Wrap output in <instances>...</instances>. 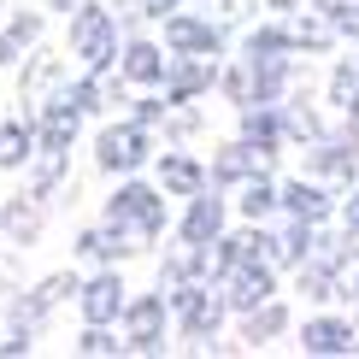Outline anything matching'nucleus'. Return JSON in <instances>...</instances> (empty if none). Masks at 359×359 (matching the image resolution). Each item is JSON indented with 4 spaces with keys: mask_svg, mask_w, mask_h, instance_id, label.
Instances as JSON below:
<instances>
[{
    "mask_svg": "<svg viewBox=\"0 0 359 359\" xmlns=\"http://www.w3.org/2000/svg\"><path fill=\"white\" fill-rule=\"evenodd\" d=\"M165 301H171V318L189 341H218V324L230 306H224V289H212V277L177 283V289H165Z\"/></svg>",
    "mask_w": 359,
    "mask_h": 359,
    "instance_id": "nucleus-1",
    "label": "nucleus"
},
{
    "mask_svg": "<svg viewBox=\"0 0 359 359\" xmlns=\"http://www.w3.org/2000/svg\"><path fill=\"white\" fill-rule=\"evenodd\" d=\"M107 218L124 224L136 242H159V236H165V189L124 177V183L112 189V201H107Z\"/></svg>",
    "mask_w": 359,
    "mask_h": 359,
    "instance_id": "nucleus-2",
    "label": "nucleus"
},
{
    "mask_svg": "<svg viewBox=\"0 0 359 359\" xmlns=\"http://www.w3.org/2000/svg\"><path fill=\"white\" fill-rule=\"evenodd\" d=\"M118 18L112 6H95V0H83L77 12H71V53L83 59V71H118Z\"/></svg>",
    "mask_w": 359,
    "mask_h": 359,
    "instance_id": "nucleus-3",
    "label": "nucleus"
},
{
    "mask_svg": "<svg viewBox=\"0 0 359 359\" xmlns=\"http://www.w3.org/2000/svg\"><path fill=\"white\" fill-rule=\"evenodd\" d=\"M306 177H318L330 189H353L359 183V124L324 130L318 142H306Z\"/></svg>",
    "mask_w": 359,
    "mask_h": 359,
    "instance_id": "nucleus-4",
    "label": "nucleus"
},
{
    "mask_svg": "<svg viewBox=\"0 0 359 359\" xmlns=\"http://www.w3.org/2000/svg\"><path fill=\"white\" fill-rule=\"evenodd\" d=\"M147 159H154V130L136 124V118H124V124H107L95 136V165L107 177H136Z\"/></svg>",
    "mask_w": 359,
    "mask_h": 359,
    "instance_id": "nucleus-5",
    "label": "nucleus"
},
{
    "mask_svg": "<svg viewBox=\"0 0 359 359\" xmlns=\"http://www.w3.org/2000/svg\"><path fill=\"white\" fill-rule=\"evenodd\" d=\"M118 324H124V341H130L136 353H159V348H165V324H171L165 289H159V294H130Z\"/></svg>",
    "mask_w": 359,
    "mask_h": 359,
    "instance_id": "nucleus-6",
    "label": "nucleus"
},
{
    "mask_svg": "<svg viewBox=\"0 0 359 359\" xmlns=\"http://www.w3.org/2000/svg\"><path fill=\"white\" fill-rule=\"evenodd\" d=\"M165 48L171 53H206V59H224L230 48V24H212V18H194V12H171L165 18Z\"/></svg>",
    "mask_w": 359,
    "mask_h": 359,
    "instance_id": "nucleus-7",
    "label": "nucleus"
},
{
    "mask_svg": "<svg viewBox=\"0 0 359 359\" xmlns=\"http://www.w3.org/2000/svg\"><path fill=\"white\" fill-rule=\"evenodd\" d=\"M218 289H224V306L248 318L253 306H265V301L277 294V265H271V259H248V265H236Z\"/></svg>",
    "mask_w": 359,
    "mask_h": 359,
    "instance_id": "nucleus-8",
    "label": "nucleus"
},
{
    "mask_svg": "<svg viewBox=\"0 0 359 359\" xmlns=\"http://www.w3.org/2000/svg\"><path fill=\"white\" fill-rule=\"evenodd\" d=\"M159 88H165V100H171V107L212 95V88H218V59H206V53H171L165 83H159Z\"/></svg>",
    "mask_w": 359,
    "mask_h": 359,
    "instance_id": "nucleus-9",
    "label": "nucleus"
},
{
    "mask_svg": "<svg viewBox=\"0 0 359 359\" xmlns=\"http://www.w3.org/2000/svg\"><path fill=\"white\" fill-rule=\"evenodd\" d=\"M224 218H230V201L218 194V183H206L201 194H189V212L177 224V236H183L189 248H212L224 236Z\"/></svg>",
    "mask_w": 359,
    "mask_h": 359,
    "instance_id": "nucleus-10",
    "label": "nucleus"
},
{
    "mask_svg": "<svg viewBox=\"0 0 359 359\" xmlns=\"http://www.w3.org/2000/svg\"><path fill=\"white\" fill-rule=\"evenodd\" d=\"M301 353H312V359H348V353H359V324L336 318V312L306 318L301 324Z\"/></svg>",
    "mask_w": 359,
    "mask_h": 359,
    "instance_id": "nucleus-11",
    "label": "nucleus"
},
{
    "mask_svg": "<svg viewBox=\"0 0 359 359\" xmlns=\"http://www.w3.org/2000/svg\"><path fill=\"white\" fill-rule=\"evenodd\" d=\"M277 201H283V218H306V224H330L336 212V194L330 183H318V177H289V183H277Z\"/></svg>",
    "mask_w": 359,
    "mask_h": 359,
    "instance_id": "nucleus-12",
    "label": "nucleus"
},
{
    "mask_svg": "<svg viewBox=\"0 0 359 359\" xmlns=\"http://www.w3.org/2000/svg\"><path fill=\"white\" fill-rule=\"evenodd\" d=\"M83 283L71 277V271H53V277H41L36 289H18V301H12V324H24V330H41V318L65 301V294H77Z\"/></svg>",
    "mask_w": 359,
    "mask_h": 359,
    "instance_id": "nucleus-13",
    "label": "nucleus"
},
{
    "mask_svg": "<svg viewBox=\"0 0 359 359\" xmlns=\"http://www.w3.org/2000/svg\"><path fill=\"white\" fill-rule=\"evenodd\" d=\"M124 301H130V289H124V277H118V271H100V277H88L83 289H77L83 324H118V318H124Z\"/></svg>",
    "mask_w": 359,
    "mask_h": 359,
    "instance_id": "nucleus-14",
    "label": "nucleus"
},
{
    "mask_svg": "<svg viewBox=\"0 0 359 359\" xmlns=\"http://www.w3.org/2000/svg\"><path fill=\"white\" fill-rule=\"evenodd\" d=\"M242 142H248V147H259L271 165L283 159L289 136H283V112H277V100H248V107H242Z\"/></svg>",
    "mask_w": 359,
    "mask_h": 359,
    "instance_id": "nucleus-15",
    "label": "nucleus"
},
{
    "mask_svg": "<svg viewBox=\"0 0 359 359\" xmlns=\"http://www.w3.org/2000/svg\"><path fill=\"white\" fill-rule=\"evenodd\" d=\"M136 236L124 230V224H112V218H100V224H88V230L77 236V259H88V265H118V259H130V248Z\"/></svg>",
    "mask_w": 359,
    "mask_h": 359,
    "instance_id": "nucleus-16",
    "label": "nucleus"
},
{
    "mask_svg": "<svg viewBox=\"0 0 359 359\" xmlns=\"http://www.w3.org/2000/svg\"><path fill=\"white\" fill-rule=\"evenodd\" d=\"M165 48L159 41H147V36H130L124 48H118V71H124V83H142V88H159L165 83Z\"/></svg>",
    "mask_w": 359,
    "mask_h": 359,
    "instance_id": "nucleus-17",
    "label": "nucleus"
},
{
    "mask_svg": "<svg viewBox=\"0 0 359 359\" xmlns=\"http://www.w3.org/2000/svg\"><path fill=\"white\" fill-rule=\"evenodd\" d=\"M253 171H271V159H265L259 147H248L242 136L224 142L218 154H212V165H206V177H212L218 189H236V183H242V177H253Z\"/></svg>",
    "mask_w": 359,
    "mask_h": 359,
    "instance_id": "nucleus-18",
    "label": "nucleus"
},
{
    "mask_svg": "<svg viewBox=\"0 0 359 359\" xmlns=\"http://www.w3.org/2000/svg\"><path fill=\"white\" fill-rule=\"evenodd\" d=\"M294 289H301L306 301H341V259L306 253V259L294 265Z\"/></svg>",
    "mask_w": 359,
    "mask_h": 359,
    "instance_id": "nucleus-19",
    "label": "nucleus"
},
{
    "mask_svg": "<svg viewBox=\"0 0 359 359\" xmlns=\"http://www.w3.org/2000/svg\"><path fill=\"white\" fill-rule=\"evenodd\" d=\"M154 171H159V189H165V194H183V201L212 183L201 159H194V154H177V147H165V154H159V165H154Z\"/></svg>",
    "mask_w": 359,
    "mask_h": 359,
    "instance_id": "nucleus-20",
    "label": "nucleus"
},
{
    "mask_svg": "<svg viewBox=\"0 0 359 359\" xmlns=\"http://www.w3.org/2000/svg\"><path fill=\"white\" fill-rule=\"evenodd\" d=\"M41 206H48V201H41L36 189L18 194V201H6V206H0V236H6L12 248H29L41 236Z\"/></svg>",
    "mask_w": 359,
    "mask_h": 359,
    "instance_id": "nucleus-21",
    "label": "nucleus"
},
{
    "mask_svg": "<svg viewBox=\"0 0 359 359\" xmlns=\"http://www.w3.org/2000/svg\"><path fill=\"white\" fill-rule=\"evenodd\" d=\"M236 212H242L248 224H265V218H277L283 212V201H277V177L271 171H253L236 183Z\"/></svg>",
    "mask_w": 359,
    "mask_h": 359,
    "instance_id": "nucleus-22",
    "label": "nucleus"
},
{
    "mask_svg": "<svg viewBox=\"0 0 359 359\" xmlns=\"http://www.w3.org/2000/svg\"><path fill=\"white\" fill-rule=\"evenodd\" d=\"M59 83H65V65H59L53 53H29L24 59V77H18V107H41Z\"/></svg>",
    "mask_w": 359,
    "mask_h": 359,
    "instance_id": "nucleus-23",
    "label": "nucleus"
},
{
    "mask_svg": "<svg viewBox=\"0 0 359 359\" xmlns=\"http://www.w3.org/2000/svg\"><path fill=\"white\" fill-rule=\"evenodd\" d=\"M277 112H283V136H289L294 147H306V142H318V136H324V118L312 112L306 88H289V95L277 100Z\"/></svg>",
    "mask_w": 359,
    "mask_h": 359,
    "instance_id": "nucleus-24",
    "label": "nucleus"
},
{
    "mask_svg": "<svg viewBox=\"0 0 359 359\" xmlns=\"http://www.w3.org/2000/svg\"><path fill=\"white\" fill-rule=\"evenodd\" d=\"M41 41V12H18L6 29H0V71H18Z\"/></svg>",
    "mask_w": 359,
    "mask_h": 359,
    "instance_id": "nucleus-25",
    "label": "nucleus"
},
{
    "mask_svg": "<svg viewBox=\"0 0 359 359\" xmlns=\"http://www.w3.org/2000/svg\"><path fill=\"white\" fill-rule=\"evenodd\" d=\"M318 248V224H306V218H289L277 230V248H271V265L277 271H294V265L306 259V253Z\"/></svg>",
    "mask_w": 359,
    "mask_h": 359,
    "instance_id": "nucleus-26",
    "label": "nucleus"
},
{
    "mask_svg": "<svg viewBox=\"0 0 359 359\" xmlns=\"http://www.w3.org/2000/svg\"><path fill=\"white\" fill-rule=\"evenodd\" d=\"M29 159H36V112L0 124V171H18Z\"/></svg>",
    "mask_w": 359,
    "mask_h": 359,
    "instance_id": "nucleus-27",
    "label": "nucleus"
},
{
    "mask_svg": "<svg viewBox=\"0 0 359 359\" xmlns=\"http://www.w3.org/2000/svg\"><path fill=\"white\" fill-rule=\"evenodd\" d=\"M289 306H283L277 301V294H271V301H265V306H253L248 312V324H242V341H253V348H265V341H277V336H289Z\"/></svg>",
    "mask_w": 359,
    "mask_h": 359,
    "instance_id": "nucleus-28",
    "label": "nucleus"
},
{
    "mask_svg": "<svg viewBox=\"0 0 359 359\" xmlns=\"http://www.w3.org/2000/svg\"><path fill=\"white\" fill-rule=\"evenodd\" d=\"M289 41H294V53H324V48H336V29L318 18V12H289Z\"/></svg>",
    "mask_w": 359,
    "mask_h": 359,
    "instance_id": "nucleus-29",
    "label": "nucleus"
},
{
    "mask_svg": "<svg viewBox=\"0 0 359 359\" xmlns=\"http://www.w3.org/2000/svg\"><path fill=\"white\" fill-rule=\"evenodd\" d=\"M330 107L348 118V124H359V65L353 59H341V65L330 71Z\"/></svg>",
    "mask_w": 359,
    "mask_h": 359,
    "instance_id": "nucleus-30",
    "label": "nucleus"
},
{
    "mask_svg": "<svg viewBox=\"0 0 359 359\" xmlns=\"http://www.w3.org/2000/svg\"><path fill=\"white\" fill-rule=\"evenodd\" d=\"M265 53H294V41H289V24H259V29H248L242 36V59H265Z\"/></svg>",
    "mask_w": 359,
    "mask_h": 359,
    "instance_id": "nucleus-31",
    "label": "nucleus"
},
{
    "mask_svg": "<svg viewBox=\"0 0 359 359\" xmlns=\"http://www.w3.org/2000/svg\"><path fill=\"white\" fill-rule=\"evenodd\" d=\"M312 12L336 29V41H359V0H312Z\"/></svg>",
    "mask_w": 359,
    "mask_h": 359,
    "instance_id": "nucleus-32",
    "label": "nucleus"
},
{
    "mask_svg": "<svg viewBox=\"0 0 359 359\" xmlns=\"http://www.w3.org/2000/svg\"><path fill=\"white\" fill-rule=\"evenodd\" d=\"M71 348H77L83 359H112V353H124L130 341H118V336H112V324H88V330L71 341Z\"/></svg>",
    "mask_w": 359,
    "mask_h": 359,
    "instance_id": "nucleus-33",
    "label": "nucleus"
},
{
    "mask_svg": "<svg viewBox=\"0 0 359 359\" xmlns=\"http://www.w3.org/2000/svg\"><path fill=\"white\" fill-rule=\"evenodd\" d=\"M218 88L236 100V107H248V100H253V83H248V59H242V65H230V71H218Z\"/></svg>",
    "mask_w": 359,
    "mask_h": 359,
    "instance_id": "nucleus-34",
    "label": "nucleus"
},
{
    "mask_svg": "<svg viewBox=\"0 0 359 359\" xmlns=\"http://www.w3.org/2000/svg\"><path fill=\"white\" fill-rule=\"evenodd\" d=\"M165 112H171V100H165V95H142L130 118H136V124H147V130H159V124H165Z\"/></svg>",
    "mask_w": 359,
    "mask_h": 359,
    "instance_id": "nucleus-35",
    "label": "nucleus"
},
{
    "mask_svg": "<svg viewBox=\"0 0 359 359\" xmlns=\"http://www.w3.org/2000/svg\"><path fill=\"white\" fill-rule=\"evenodd\" d=\"M353 294H359V236L341 253V301H353Z\"/></svg>",
    "mask_w": 359,
    "mask_h": 359,
    "instance_id": "nucleus-36",
    "label": "nucleus"
},
{
    "mask_svg": "<svg viewBox=\"0 0 359 359\" xmlns=\"http://www.w3.org/2000/svg\"><path fill=\"white\" fill-rule=\"evenodd\" d=\"M29 336H36V330H24V324H12V330H6V341H0V353H6V359L29 353V348H36V341H29Z\"/></svg>",
    "mask_w": 359,
    "mask_h": 359,
    "instance_id": "nucleus-37",
    "label": "nucleus"
},
{
    "mask_svg": "<svg viewBox=\"0 0 359 359\" xmlns=\"http://www.w3.org/2000/svg\"><path fill=\"white\" fill-rule=\"evenodd\" d=\"M341 230L359 236V183H353V201H341Z\"/></svg>",
    "mask_w": 359,
    "mask_h": 359,
    "instance_id": "nucleus-38",
    "label": "nucleus"
},
{
    "mask_svg": "<svg viewBox=\"0 0 359 359\" xmlns=\"http://www.w3.org/2000/svg\"><path fill=\"white\" fill-rule=\"evenodd\" d=\"M12 294V253H0V301Z\"/></svg>",
    "mask_w": 359,
    "mask_h": 359,
    "instance_id": "nucleus-39",
    "label": "nucleus"
},
{
    "mask_svg": "<svg viewBox=\"0 0 359 359\" xmlns=\"http://www.w3.org/2000/svg\"><path fill=\"white\" fill-rule=\"evenodd\" d=\"M265 6H271V12H301L306 0H265Z\"/></svg>",
    "mask_w": 359,
    "mask_h": 359,
    "instance_id": "nucleus-40",
    "label": "nucleus"
},
{
    "mask_svg": "<svg viewBox=\"0 0 359 359\" xmlns=\"http://www.w3.org/2000/svg\"><path fill=\"white\" fill-rule=\"evenodd\" d=\"M77 6H83V0H48V12H65V18H71Z\"/></svg>",
    "mask_w": 359,
    "mask_h": 359,
    "instance_id": "nucleus-41",
    "label": "nucleus"
},
{
    "mask_svg": "<svg viewBox=\"0 0 359 359\" xmlns=\"http://www.w3.org/2000/svg\"><path fill=\"white\" fill-rule=\"evenodd\" d=\"M183 6H189V0H183ZM194 6H218V0H194Z\"/></svg>",
    "mask_w": 359,
    "mask_h": 359,
    "instance_id": "nucleus-42",
    "label": "nucleus"
}]
</instances>
